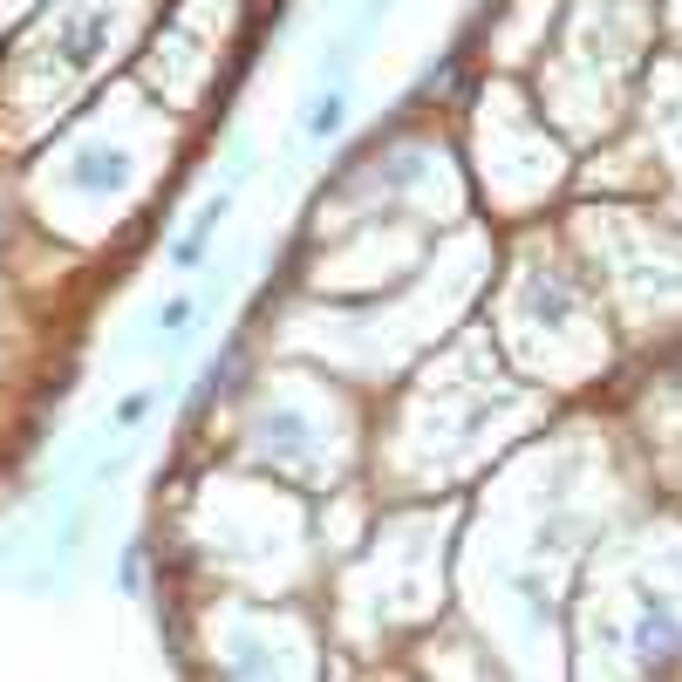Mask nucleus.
<instances>
[{
    "label": "nucleus",
    "mask_w": 682,
    "mask_h": 682,
    "mask_svg": "<svg viewBox=\"0 0 682 682\" xmlns=\"http://www.w3.org/2000/svg\"><path fill=\"white\" fill-rule=\"evenodd\" d=\"M341 116H348V103H341V96H321V103H314V116H307V130H314V137H328Z\"/></svg>",
    "instance_id": "f257e3e1"
},
{
    "label": "nucleus",
    "mask_w": 682,
    "mask_h": 682,
    "mask_svg": "<svg viewBox=\"0 0 682 682\" xmlns=\"http://www.w3.org/2000/svg\"><path fill=\"white\" fill-rule=\"evenodd\" d=\"M191 328V301H171L164 307V335H185Z\"/></svg>",
    "instance_id": "f03ea898"
}]
</instances>
